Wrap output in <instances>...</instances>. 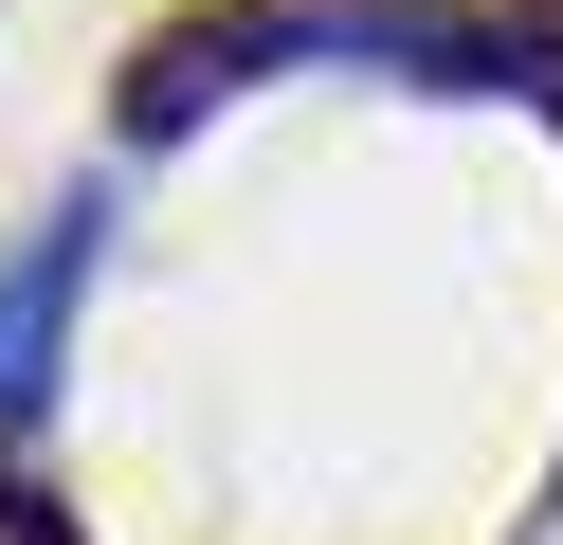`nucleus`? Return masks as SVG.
Here are the masks:
<instances>
[{
	"label": "nucleus",
	"instance_id": "nucleus-2",
	"mask_svg": "<svg viewBox=\"0 0 563 545\" xmlns=\"http://www.w3.org/2000/svg\"><path fill=\"white\" fill-rule=\"evenodd\" d=\"M91 273H110V200H74L37 254H19V273H0V436H37V400H55V346H74Z\"/></svg>",
	"mask_w": 563,
	"mask_h": 545
},
{
	"label": "nucleus",
	"instance_id": "nucleus-1",
	"mask_svg": "<svg viewBox=\"0 0 563 545\" xmlns=\"http://www.w3.org/2000/svg\"><path fill=\"white\" fill-rule=\"evenodd\" d=\"M273 55H328V0H236V19H183L146 36V73H128V145H183L219 91H255Z\"/></svg>",
	"mask_w": 563,
	"mask_h": 545
}]
</instances>
